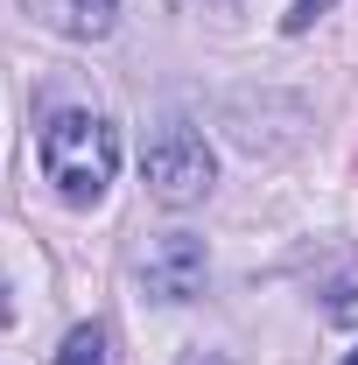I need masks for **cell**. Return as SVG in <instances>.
Returning a JSON list of instances; mask_svg holds the SVG:
<instances>
[{"instance_id":"8","label":"cell","mask_w":358,"mask_h":365,"mask_svg":"<svg viewBox=\"0 0 358 365\" xmlns=\"http://www.w3.org/2000/svg\"><path fill=\"white\" fill-rule=\"evenodd\" d=\"M204 365H232V359H218V351H211V359H204Z\"/></svg>"},{"instance_id":"1","label":"cell","mask_w":358,"mask_h":365,"mask_svg":"<svg viewBox=\"0 0 358 365\" xmlns=\"http://www.w3.org/2000/svg\"><path fill=\"white\" fill-rule=\"evenodd\" d=\"M113 169H120V127L106 113H85V106H63L43 120V182L63 197V204H98L113 190Z\"/></svg>"},{"instance_id":"5","label":"cell","mask_w":358,"mask_h":365,"mask_svg":"<svg viewBox=\"0 0 358 365\" xmlns=\"http://www.w3.org/2000/svg\"><path fill=\"white\" fill-rule=\"evenodd\" d=\"M56 365H106V330H98V323H78V330L63 337Z\"/></svg>"},{"instance_id":"6","label":"cell","mask_w":358,"mask_h":365,"mask_svg":"<svg viewBox=\"0 0 358 365\" xmlns=\"http://www.w3.org/2000/svg\"><path fill=\"white\" fill-rule=\"evenodd\" d=\"M330 7H337V0H288V14H281V29H288V36H302V29H316V21L330 14Z\"/></svg>"},{"instance_id":"7","label":"cell","mask_w":358,"mask_h":365,"mask_svg":"<svg viewBox=\"0 0 358 365\" xmlns=\"http://www.w3.org/2000/svg\"><path fill=\"white\" fill-rule=\"evenodd\" d=\"M330 317H337V323H358V288H352V281L330 288Z\"/></svg>"},{"instance_id":"9","label":"cell","mask_w":358,"mask_h":365,"mask_svg":"<svg viewBox=\"0 0 358 365\" xmlns=\"http://www.w3.org/2000/svg\"><path fill=\"white\" fill-rule=\"evenodd\" d=\"M344 365H358V351H352V359H344Z\"/></svg>"},{"instance_id":"3","label":"cell","mask_w":358,"mask_h":365,"mask_svg":"<svg viewBox=\"0 0 358 365\" xmlns=\"http://www.w3.org/2000/svg\"><path fill=\"white\" fill-rule=\"evenodd\" d=\"M204 274H211V253L197 232H162L148 253H140V288L148 302H190L204 295Z\"/></svg>"},{"instance_id":"2","label":"cell","mask_w":358,"mask_h":365,"mask_svg":"<svg viewBox=\"0 0 358 365\" xmlns=\"http://www.w3.org/2000/svg\"><path fill=\"white\" fill-rule=\"evenodd\" d=\"M140 182H148V197H155V204L190 211V204H204V197H211L218 162H211V148H204V134H197V127L169 120L162 134L140 148Z\"/></svg>"},{"instance_id":"4","label":"cell","mask_w":358,"mask_h":365,"mask_svg":"<svg viewBox=\"0 0 358 365\" xmlns=\"http://www.w3.org/2000/svg\"><path fill=\"white\" fill-rule=\"evenodd\" d=\"M43 29L71 36V43H106L120 29V0H21Z\"/></svg>"}]
</instances>
